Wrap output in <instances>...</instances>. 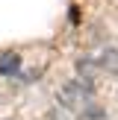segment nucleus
Masks as SVG:
<instances>
[{"mask_svg":"<svg viewBox=\"0 0 118 120\" xmlns=\"http://www.w3.org/2000/svg\"><path fill=\"white\" fill-rule=\"evenodd\" d=\"M97 68L118 76V50H115V47H106V50L97 56Z\"/></svg>","mask_w":118,"mask_h":120,"instance_id":"nucleus-2","label":"nucleus"},{"mask_svg":"<svg viewBox=\"0 0 118 120\" xmlns=\"http://www.w3.org/2000/svg\"><path fill=\"white\" fill-rule=\"evenodd\" d=\"M59 100H62L68 109H74V111H83L88 103H92V82H83V79H77V82H68V85L62 88V94H59Z\"/></svg>","mask_w":118,"mask_h":120,"instance_id":"nucleus-1","label":"nucleus"},{"mask_svg":"<svg viewBox=\"0 0 118 120\" xmlns=\"http://www.w3.org/2000/svg\"><path fill=\"white\" fill-rule=\"evenodd\" d=\"M18 64H21V59H18L15 53H6V56L0 59V73H6V76H9V73H15V70H18Z\"/></svg>","mask_w":118,"mask_h":120,"instance_id":"nucleus-3","label":"nucleus"}]
</instances>
